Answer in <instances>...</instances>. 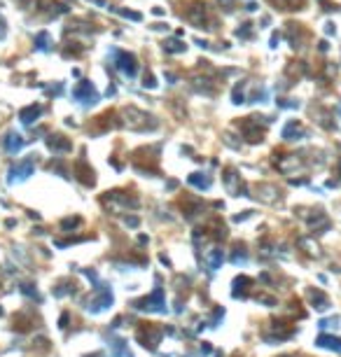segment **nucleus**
<instances>
[{
    "mask_svg": "<svg viewBox=\"0 0 341 357\" xmlns=\"http://www.w3.org/2000/svg\"><path fill=\"white\" fill-rule=\"evenodd\" d=\"M147 119H152V117H147L143 112V110L133 108V105H129V108L122 110V126H126L129 131H145V128H154L157 126V121H150L147 124Z\"/></svg>",
    "mask_w": 341,
    "mask_h": 357,
    "instance_id": "nucleus-1",
    "label": "nucleus"
},
{
    "mask_svg": "<svg viewBox=\"0 0 341 357\" xmlns=\"http://www.w3.org/2000/svg\"><path fill=\"white\" fill-rule=\"evenodd\" d=\"M269 126V119L266 117H246V119L241 121V131L246 135L248 142H262L264 140V131Z\"/></svg>",
    "mask_w": 341,
    "mask_h": 357,
    "instance_id": "nucleus-2",
    "label": "nucleus"
},
{
    "mask_svg": "<svg viewBox=\"0 0 341 357\" xmlns=\"http://www.w3.org/2000/svg\"><path fill=\"white\" fill-rule=\"evenodd\" d=\"M73 98L80 101L82 105H94V103L101 101V96H98V91L94 89V84L87 82V80H82V82H77L75 84V89H73Z\"/></svg>",
    "mask_w": 341,
    "mask_h": 357,
    "instance_id": "nucleus-3",
    "label": "nucleus"
},
{
    "mask_svg": "<svg viewBox=\"0 0 341 357\" xmlns=\"http://www.w3.org/2000/svg\"><path fill=\"white\" fill-rule=\"evenodd\" d=\"M115 68L122 70L126 77H133L138 73V63H136V56L129 54V52H115Z\"/></svg>",
    "mask_w": 341,
    "mask_h": 357,
    "instance_id": "nucleus-4",
    "label": "nucleus"
},
{
    "mask_svg": "<svg viewBox=\"0 0 341 357\" xmlns=\"http://www.w3.org/2000/svg\"><path fill=\"white\" fill-rule=\"evenodd\" d=\"M33 170H35V161H33V156H28V159H24V161H19L17 166L10 168V177H7V180L10 182L26 180L28 175H33Z\"/></svg>",
    "mask_w": 341,
    "mask_h": 357,
    "instance_id": "nucleus-5",
    "label": "nucleus"
},
{
    "mask_svg": "<svg viewBox=\"0 0 341 357\" xmlns=\"http://www.w3.org/2000/svg\"><path fill=\"white\" fill-rule=\"evenodd\" d=\"M285 35H287V40H290V45H292V49H299L301 42L308 38V33L299 24H285Z\"/></svg>",
    "mask_w": 341,
    "mask_h": 357,
    "instance_id": "nucleus-6",
    "label": "nucleus"
},
{
    "mask_svg": "<svg viewBox=\"0 0 341 357\" xmlns=\"http://www.w3.org/2000/svg\"><path fill=\"white\" fill-rule=\"evenodd\" d=\"M136 308H143V310H166V308H164V292H161V290H154L147 299L138 301Z\"/></svg>",
    "mask_w": 341,
    "mask_h": 357,
    "instance_id": "nucleus-7",
    "label": "nucleus"
},
{
    "mask_svg": "<svg viewBox=\"0 0 341 357\" xmlns=\"http://www.w3.org/2000/svg\"><path fill=\"white\" fill-rule=\"evenodd\" d=\"M47 147L54 152V154H66V152H70L73 149V145H70V140L66 138V135L61 133H52L47 138Z\"/></svg>",
    "mask_w": 341,
    "mask_h": 357,
    "instance_id": "nucleus-8",
    "label": "nucleus"
},
{
    "mask_svg": "<svg viewBox=\"0 0 341 357\" xmlns=\"http://www.w3.org/2000/svg\"><path fill=\"white\" fill-rule=\"evenodd\" d=\"M276 166H278L280 173H294V170L301 168V159L297 154H285V156H276Z\"/></svg>",
    "mask_w": 341,
    "mask_h": 357,
    "instance_id": "nucleus-9",
    "label": "nucleus"
},
{
    "mask_svg": "<svg viewBox=\"0 0 341 357\" xmlns=\"http://www.w3.org/2000/svg\"><path fill=\"white\" fill-rule=\"evenodd\" d=\"M304 135H306V128H304V124L299 119H290L285 124V128H283V138L285 140H301Z\"/></svg>",
    "mask_w": 341,
    "mask_h": 357,
    "instance_id": "nucleus-10",
    "label": "nucleus"
},
{
    "mask_svg": "<svg viewBox=\"0 0 341 357\" xmlns=\"http://www.w3.org/2000/svg\"><path fill=\"white\" fill-rule=\"evenodd\" d=\"M187 21H190L192 26H204V21H206V5H201V3H192L190 7H187Z\"/></svg>",
    "mask_w": 341,
    "mask_h": 357,
    "instance_id": "nucleus-11",
    "label": "nucleus"
},
{
    "mask_svg": "<svg viewBox=\"0 0 341 357\" xmlns=\"http://www.w3.org/2000/svg\"><path fill=\"white\" fill-rule=\"evenodd\" d=\"M42 115V105H38V103H33V105H28V108H24L19 112V119H21V124H26V126H31L38 117Z\"/></svg>",
    "mask_w": 341,
    "mask_h": 357,
    "instance_id": "nucleus-12",
    "label": "nucleus"
},
{
    "mask_svg": "<svg viewBox=\"0 0 341 357\" xmlns=\"http://www.w3.org/2000/svg\"><path fill=\"white\" fill-rule=\"evenodd\" d=\"M26 145V140H24V135H19V133H7V138H5V149L10 152V154H17L21 147Z\"/></svg>",
    "mask_w": 341,
    "mask_h": 357,
    "instance_id": "nucleus-13",
    "label": "nucleus"
},
{
    "mask_svg": "<svg viewBox=\"0 0 341 357\" xmlns=\"http://www.w3.org/2000/svg\"><path fill=\"white\" fill-rule=\"evenodd\" d=\"M225 185H227V189H229L232 194L241 192V175L234 168H227L225 170Z\"/></svg>",
    "mask_w": 341,
    "mask_h": 357,
    "instance_id": "nucleus-14",
    "label": "nucleus"
},
{
    "mask_svg": "<svg viewBox=\"0 0 341 357\" xmlns=\"http://www.w3.org/2000/svg\"><path fill=\"white\" fill-rule=\"evenodd\" d=\"M257 196L262 199V201H266V203H273V201H278V189L273 187V185H259Z\"/></svg>",
    "mask_w": 341,
    "mask_h": 357,
    "instance_id": "nucleus-15",
    "label": "nucleus"
},
{
    "mask_svg": "<svg viewBox=\"0 0 341 357\" xmlns=\"http://www.w3.org/2000/svg\"><path fill=\"white\" fill-rule=\"evenodd\" d=\"M308 227H311L313 231H318V229H327V227H329V220L325 217V213L315 210L313 215L308 217Z\"/></svg>",
    "mask_w": 341,
    "mask_h": 357,
    "instance_id": "nucleus-16",
    "label": "nucleus"
},
{
    "mask_svg": "<svg viewBox=\"0 0 341 357\" xmlns=\"http://www.w3.org/2000/svg\"><path fill=\"white\" fill-rule=\"evenodd\" d=\"M299 248L306 252L308 257H320V245L313 238H299Z\"/></svg>",
    "mask_w": 341,
    "mask_h": 357,
    "instance_id": "nucleus-17",
    "label": "nucleus"
},
{
    "mask_svg": "<svg viewBox=\"0 0 341 357\" xmlns=\"http://www.w3.org/2000/svg\"><path fill=\"white\" fill-rule=\"evenodd\" d=\"M222 259H225V252H222V250H211V252L206 255V264H208V269L211 271H218Z\"/></svg>",
    "mask_w": 341,
    "mask_h": 357,
    "instance_id": "nucleus-18",
    "label": "nucleus"
},
{
    "mask_svg": "<svg viewBox=\"0 0 341 357\" xmlns=\"http://www.w3.org/2000/svg\"><path fill=\"white\" fill-rule=\"evenodd\" d=\"M187 180H190V185H194V187H199V189H208V187H211V177L206 175V173H192Z\"/></svg>",
    "mask_w": 341,
    "mask_h": 357,
    "instance_id": "nucleus-19",
    "label": "nucleus"
},
{
    "mask_svg": "<svg viewBox=\"0 0 341 357\" xmlns=\"http://www.w3.org/2000/svg\"><path fill=\"white\" fill-rule=\"evenodd\" d=\"M318 345L320 348H329V350H336V352H341V338H334V336H320L318 338Z\"/></svg>",
    "mask_w": 341,
    "mask_h": 357,
    "instance_id": "nucleus-20",
    "label": "nucleus"
},
{
    "mask_svg": "<svg viewBox=\"0 0 341 357\" xmlns=\"http://www.w3.org/2000/svg\"><path fill=\"white\" fill-rule=\"evenodd\" d=\"M77 170H80V180H82L84 185H94V170L87 168L84 159H80V161H77Z\"/></svg>",
    "mask_w": 341,
    "mask_h": 357,
    "instance_id": "nucleus-21",
    "label": "nucleus"
},
{
    "mask_svg": "<svg viewBox=\"0 0 341 357\" xmlns=\"http://www.w3.org/2000/svg\"><path fill=\"white\" fill-rule=\"evenodd\" d=\"M278 10H301L304 7V0H271Z\"/></svg>",
    "mask_w": 341,
    "mask_h": 357,
    "instance_id": "nucleus-22",
    "label": "nucleus"
},
{
    "mask_svg": "<svg viewBox=\"0 0 341 357\" xmlns=\"http://www.w3.org/2000/svg\"><path fill=\"white\" fill-rule=\"evenodd\" d=\"M185 45L183 40H166L164 42V49H166V54H180V52H185Z\"/></svg>",
    "mask_w": 341,
    "mask_h": 357,
    "instance_id": "nucleus-23",
    "label": "nucleus"
},
{
    "mask_svg": "<svg viewBox=\"0 0 341 357\" xmlns=\"http://www.w3.org/2000/svg\"><path fill=\"white\" fill-rule=\"evenodd\" d=\"M308 297H311V301L315 303V308H327V297L320 294L318 290H308Z\"/></svg>",
    "mask_w": 341,
    "mask_h": 357,
    "instance_id": "nucleus-24",
    "label": "nucleus"
},
{
    "mask_svg": "<svg viewBox=\"0 0 341 357\" xmlns=\"http://www.w3.org/2000/svg\"><path fill=\"white\" fill-rule=\"evenodd\" d=\"M35 49H40V52H47L49 49V33L47 31H42V33L35 35Z\"/></svg>",
    "mask_w": 341,
    "mask_h": 357,
    "instance_id": "nucleus-25",
    "label": "nucleus"
},
{
    "mask_svg": "<svg viewBox=\"0 0 341 357\" xmlns=\"http://www.w3.org/2000/svg\"><path fill=\"white\" fill-rule=\"evenodd\" d=\"M232 103L234 105H241V103H246V94L241 91V84H236L232 91Z\"/></svg>",
    "mask_w": 341,
    "mask_h": 357,
    "instance_id": "nucleus-26",
    "label": "nucleus"
},
{
    "mask_svg": "<svg viewBox=\"0 0 341 357\" xmlns=\"http://www.w3.org/2000/svg\"><path fill=\"white\" fill-rule=\"evenodd\" d=\"M110 303H112V294H110V292H105L103 297L96 299L94 306H96V308H105V306H110Z\"/></svg>",
    "mask_w": 341,
    "mask_h": 357,
    "instance_id": "nucleus-27",
    "label": "nucleus"
},
{
    "mask_svg": "<svg viewBox=\"0 0 341 357\" xmlns=\"http://www.w3.org/2000/svg\"><path fill=\"white\" fill-rule=\"evenodd\" d=\"M239 38H250L253 35V24H241V28H236Z\"/></svg>",
    "mask_w": 341,
    "mask_h": 357,
    "instance_id": "nucleus-28",
    "label": "nucleus"
},
{
    "mask_svg": "<svg viewBox=\"0 0 341 357\" xmlns=\"http://www.w3.org/2000/svg\"><path fill=\"white\" fill-rule=\"evenodd\" d=\"M143 87H147V89H154L157 87V80H154V75H145V80H143Z\"/></svg>",
    "mask_w": 341,
    "mask_h": 357,
    "instance_id": "nucleus-29",
    "label": "nucleus"
},
{
    "mask_svg": "<svg viewBox=\"0 0 341 357\" xmlns=\"http://www.w3.org/2000/svg\"><path fill=\"white\" fill-rule=\"evenodd\" d=\"M119 14H122V17H126V19H133V21H140V19H143V17H140L138 12H129V10H122Z\"/></svg>",
    "mask_w": 341,
    "mask_h": 357,
    "instance_id": "nucleus-30",
    "label": "nucleus"
},
{
    "mask_svg": "<svg viewBox=\"0 0 341 357\" xmlns=\"http://www.w3.org/2000/svg\"><path fill=\"white\" fill-rule=\"evenodd\" d=\"M222 138H225V142H227V145H232V147H239V145H241V142L234 140V135H232V133H225Z\"/></svg>",
    "mask_w": 341,
    "mask_h": 357,
    "instance_id": "nucleus-31",
    "label": "nucleus"
},
{
    "mask_svg": "<svg viewBox=\"0 0 341 357\" xmlns=\"http://www.w3.org/2000/svg\"><path fill=\"white\" fill-rule=\"evenodd\" d=\"M232 259H234V264H239V262H246V252L241 250V252H236V255H234Z\"/></svg>",
    "mask_w": 341,
    "mask_h": 357,
    "instance_id": "nucleus-32",
    "label": "nucleus"
},
{
    "mask_svg": "<svg viewBox=\"0 0 341 357\" xmlns=\"http://www.w3.org/2000/svg\"><path fill=\"white\" fill-rule=\"evenodd\" d=\"M152 14H154V17H164L166 10L164 7H152Z\"/></svg>",
    "mask_w": 341,
    "mask_h": 357,
    "instance_id": "nucleus-33",
    "label": "nucleus"
},
{
    "mask_svg": "<svg viewBox=\"0 0 341 357\" xmlns=\"http://www.w3.org/2000/svg\"><path fill=\"white\" fill-rule=\"evenodd\" d=\"M220 5L225 7V10H232V7H234V0H220Z\"/></svg>",
    "mask_w": 341,
    "mask_h": 357,
    "instance_id": "nucleus-34",
    "label": "nucleus"
},
{
    "mask_svg": "<svg viewBox=\"0 0 341 357\" xmlns=\"http://www.w3.org/2000/svg\"><path fill=\"white\" fill-rule=\"evenodd\" d=\"M271 47H273V49L278 47V33H273V35H271Z\"/></svg>",
    "mask_w": 341,
    "mask_h": 357,
    "instance_id": "nucleus-35",
    "label": "nucleus"
},
{
    "mask_svg": "<svg viewBox=\"0 0 341 357\" xmlns=\"http://www.w3.org/2000/svg\"><path fill=\"white\" fill-rule=\"evenodd\" d=\"M126 224H129V227H136L138 220H136V217H126Z\"/></svg>",
    "mask_w": 341,
    "mask_h": 357,
    "instance_id": "nucleus-36",
    "label": "nucleus"
},
{
    "mask_svg": "<svg viewBox=\"0 0 341 357\" xmlns=\"http://www.w3.org/2000/svg\"><path fill=\"white\" fill-rule=\"evenodd\" d=\"M166 80H168V84H176V75H166Z\"/></svg>",
    "mask_w": 341,
    "mask_h": 357,
    "instance_id": "nucleus-37",
    "label": "nucleus"
},
{
    "mask_svg": "<svg viewBox=\"0 0 341 357\" xmlns=\"http://www.w3.org/2000/svg\"><path fill=\"white\" fill-rule=\"evenodd\" d=\"M327 49H329V45H327L325 40H322V42H320V52H327Z\"/></svg>",
    "mask_w": 341,
    "mask_h": 357,
    "instance_id": "nucleus-38",
    "label": "nucleus"
},
{
    "mask_svg": "<svg viewBox=\"0 0 341 357\" xmlns=\"http://www.w3.org/2000/svg\"><path fill=\"white\" fill-rule=\"evenodd\" d=\"M339 112H341V108H339Z\"/></svg>",
    "mask_w": 341,
    "mask_h": 357,
    "instance_id": "nucleus-39",
    "label": "nucleus"
}]
</instances>
